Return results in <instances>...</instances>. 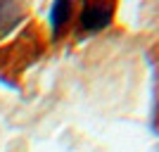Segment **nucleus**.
<instances>
[{
    "label": "nucleus",
    "mask_w": 159,
    "mask_h": 152,
    "mask_svg": "<svg viewBox=\"0 0 159 152\" xmlns=\"http://www.w3.org/2000/svg\"><path fill=\"white\" fill-rule=\"evenodd\" d=\"M114 2H83L79 12V26L86 33H98L114 21Z\"/></svg>",
    "instance_id": "obj_1"
},
{
    "label": "nucleus",
    "mask_w": 159,
    "mask_h": 152,
    "mask_svg": "<svg viewBox=\"0 0 159 152\" xmlns=\"http://www.w3.org/2000/svg\"><path fill=\"white\" fill-rule=\"evenodd\" d=\"M71 14H74V5H71V2H66V0H57V2H52L50 14H48V21H50V29H52L55 36L62 33V29L66 26V21L71 19Z\"/></svg>",
    "instance_id": "obj_2"
},
{
    "label": "nucleus",
    "mask_w": 159,
    "mask_h": 152,
    "mask_svg": "<svg viewBox=\"0 0 159 152\" xmlns=\"http://www.w3.org/2000/svg\"><path fill=\"white\" fill-rule=\"evenodd\" d=\"M21 5H17V2H0V33L10 31V29L19 21L21 17Z\"/></svg>",
    "instance_id": "obj_3"
}]
</instances>
